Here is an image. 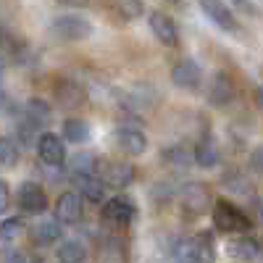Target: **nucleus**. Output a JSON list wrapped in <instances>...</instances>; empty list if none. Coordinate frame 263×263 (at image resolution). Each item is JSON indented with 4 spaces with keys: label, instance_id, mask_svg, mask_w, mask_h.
<instances>
[{
    "label": "nucleus",
    "instance_id": "obj_33",
    "mask_svg": "<svg viewBox=\"0 0 263 263\" xmlns=\"http://www.w3.org/2000/svg\"><path fill=\"white\" fill-rule=\"evenodd\" d=\"M8 205H11V190L3 179H0V213H6Z\"/></svg>",
    "mask_w": 263,
    "mask_h": 263
},
{
    "label": "nucleus",
    "instance_id": "obj_4",
    "mask_svg": "<svg viewBox=\"0 0 263 263\" xmlns=\"http://www.w3.org/2000/svg\"><path fill=\"white\" fill-rule=\"evenodd\" d=\"M37 156L48 168H61L66 163V145L55 132H40L37 137Z\"/></svg>",
    "mask_w": 263,
    "mask_h": 263
},
{
    "label": "nucleus",
    "instance_id": "obj_6",
    "mask_svg": "<svg viewBox=\"0 0 263 263\" xmlns=\"http://www.w3.org/2000/svg\"><path fill=\"white\" fill-rule=\"evenodd\" d=\"M16 203H18V208L24 211V213H29V216H40V213H45L48 211V192L42 190L40 184H34V182H24L18 187V192H16Z\"/></svg>",
    "mask_w": 263,
    "mask_h": 263
},
{
    "label": "nucleus",
    "instance_id": "obj_2",
    "mask_svg": "<svg viewBox=\"0 0 263 263\" xmlns=\"http://www.w3.org/2000/svg\"><path fill=\"white\" fill-rule=\"evenodd\" d=\"M50 34L58 42H84L92 37V24L79 13H63V16L53 18Z\"/></svg>",
    "mask_w": 263,
    "mask_h": 263
},
{
    "label": "nucleus",
    "instance_id": "obj_11",
    "mask_svg": "<svg viewBox=\"0 0 263 263\" xmlns=\"http://www.w3.org/2000/svg\"><path fill=\"white\" fill-rule=\"evenodd\" d=\"M55 221L58 224H77L82 218V197L77 192H61L55 200Z\"/></svg>",
    "mask_w": 263,
    "mask_h": 263
},
{
    "label": "nucleus",
    "instance_id": "obj_17",
    "mask_svg": "<svg viewBox=\"0 0 263 263\" xmlns=\"http://www.w3.org/2000/svg\"><path fill=\"white\" fill-rule=\"evenodd\" d=\"M63 229L55 218H42L40 224L32 227V242L34 245H55V239H61Z\"/></svg>",
    "mask_w": 263,
    "mask_h": 263
},
{
    "label": "nucleus",
    "instance_id": "obj_24",
    "mask_svg": "<svg viewBox=\"0 0 263 263\" xmlns=\"http://www.w3.org/2000/svg\"><path fill=\"white\" fill-rule=\"evenodd\" d=\"M66 142H74V145H82L90 140V124L84 119H66L63 121V137Z\"/></svg>",
    "mask_w": 263,
    "mask_h": 263
},
{
    "label": "nucleus",
    "instance_id": "obj_9",
    "mask_svg": "<svg viewBox=\"0 0 263 263\" xmlns=\"http://www.w3.org/2000/svg\"><path fill=\"white\" fill-rule=\"evenodd\" d=\"M135 166L126 163V161H108L103 168H100V182L103 187H114V190H121V187H129L135 182Z\"/></svg>",
    "mask_w": 263,
    "mask_h": 263
},
{
    "label": "nucleus",
    "instance_id": "obj_25",
    "mask_svg": "<svg viewBox=\"0 0 263 263\" xmlns=\"http://www.w3.org/2000/svg\"><path fill=\"white\" fill-rule=\"evenodd\" d=\"M21 114H24L29 121H34L37 126H42V124L50 119L53 108H50V103H45L42 98H29V100L24 103V108H21Z\"/></svg>",
    "mask_w": 263,
    "mask_h": 263
},
{
    "label": "nucleus",
    "instance_id": "obj_14",
    "mask_svg": "<svg viewBox=\"0 0 263 263\" xmlns=\"http://www.w3.org/2000/svg\"><path fill=\"white\" fill-rule=\"evenodd\" d=\"M192 161L200 166V168H216L218 161H221V153H218L216 140L208 137V135L197 140V145H195V150H192Z\"/></svg>",
    "mask_w": 263,
    "mask_h": 263
},
{
    "label": "nucleus",
    "instance_id": "obj_19",
    "mask_svg": "<svg viewBox=\"0 0 263 263\" xmlns=\"http://www.w3.org/2000/svg\"><path fill=\"white\" fill-rule=\"evenodd\" d=\"M153 103H156V90H153V84H147V82L135 84V87L129 90V95H126V108H129V111L150 108Z\"/></svg>",
    "mask_w": 263,
    "mask_h": 263
},
{
    "label": "nucleus",
    "instance_id": "obj_22",
    "mask_svg": "<svg viewBox=\"0 0 263 263\" xmlns=\"http://www.w3.org/2000/svg\"><path fill=\"white\" fill-rule=\"evenodd\" d=\"M192 263H216V245L211 234H197L192 239Z\"/></svg>",
    "mask_w": 263,
    "mask_h": 263
},
{
    "label": "nucleus",
    "instance_id": "obj_10",
    "mask_svg": "<svg viewBox=\"0 0 263 263\" xmlns=\"http://www.w3.org/2000/svg\"><path fill=\"white\" fill-rule=\"evenodd\" d=\"M53 100L61 108H77L87 100V92H84V87L74 79H58L53 84Z\"/></svg>",
    "mask_w": 263,
    "mask_h": 263
},
{
    "label": "nucleus",
    "instance_id": "obj_8",
    "mask_svg": "<svg viewBox=\"0 0 263 263\" xmlns=\"http://www.w3.org/2000/svg\"><path fill=\"white\" fill-rule=\"evenodd\" d=\"M150 32L156 37L163 48H177L179 45V29H177V21H174L168 13L163 11H153L150 13Z\"/></svg>",
    "mask_w": 263,
    "mask_h": 263
},
{
    "label": "nucleus",
    "instance_id": "obj_15",
    "mask_svg": "<svg viewBox=\"0 0 263 263\" xmlns=\"http://www.w3.org/2000/svg\"><path fill=\"white\" fill-rule=\"evenodd\" d=\"M98 168H100V161L90 150H79V153H74V156L69 158L71 177H98Z\"/></svg>",
    "mask_w": 263,
    "mask_h": 263
},
{
    "label": "nucleus",
    "instance_id": "obj_5",
    "mask_svg": "<svg viewBox=\"0 0 263 263\" xmlns=\"http://www.w3.org/2000/svg\"><path fill=\"white\" fill-rule=\"evenodd\" d=\"M211 203V192L203 182H187L182 187V211L187 218H197L203 216V211Z\"/></svg>",
    "mask_w": 263,
    "mask_h": 263
},
{
    "label": "nucleus",
    "instance_id": "obj_31",
    "mask_svg": "<svg viewBox=\"0 0 263 263\" xmlns=\"http://www.w3.org/2000/svg\"><path fill=\"white\" fill-rule=\"evenodd\" d=\"M174 263H192V239H179L174 245Z\"/></svg>",
    "mask_w": 263,
    "mask_h": 263
},
{
    "label": "nucleus",
    "instance_id": "obj_27",
    "mask_svg": "<svg viewBox=\"0 0 263 263\" xmlns=\"http://www.w3.org/2000/svg\"><path fill=\"white\" fill-rule=\"evenodd\" d=\"M18 163V145L13 142V137L3 135L0 137V166L3 168H13Z\"/></svg>",
    "mask_w": 263,
    "mask_h": 263
},
{
    "label": "nucleus",
    "instance_id": "obj_23",
    "mask_svg": "<svg viewBox=\"0 0 263 263\" xmlns=\"http://www.w3.org/2000/svg\"><path fill=\"white\" fill-rule=\"evenodd\" d=\"M40 126L34 121H29L24 114H18V121H16V137L13 142L16 145H24V147H34L37 145V137H40Z\"/></svg>",
    "mask_w": 263,
    "mask_h": 263
},
{
    "label": "nucleus",
    "instance_id": "obj_13",
    "mask_svg": "<svg viewBox=\"0 0 263 263\" xmlns=\"http://www.w3.org/2000/svg\"><path fill=\"white\" fill-rule=\"evenodd\" d=\"M116 145L126 156H142L147 150V135L142 129H119L116 132Z\"/></svg>",
    "mask_w": 263,
    "mask_h": 263
},
{
    "label": "nucleus",
    "instance_id": "obj_30",
    "mask_svg": "<svg viewBox=\"0 0 263 263\" xmlns=\"http://www.w3.org/2000/svg\"><path fill=\"white\" fill-rule=\"evenodd\" d=\"M21 232H24V221L21 218H3L0 221V239H6V242H13Z\"/></svg>",
    "mask_w": 263,
    "mask_h": 263
},
{
    "label": "nucleus",
    "instance_id": "obj_37",
    "mask_svg": "<svg viewBox=\"0 0 263 263\" xmlns=\"http://www.w3.org/2000/svg\"><path fill=\"white\" fill-rule=\"evenodd\" d=\"M3 74H6V55L0 53V77H3Z\"/></svg>",
    "mask_w": 263,
    "mask_h": 263
},
{
    "label": "nucleus",
    "instance_id": "obj_35",
    "mask_svg": "<svg viewBox=\"0 0 263 263\" xmlns=\"http://www.w3.org/2000/svg\"><path fill=\"white\" fill-rule=\"evenodd\" d=\"M6 105H8V95L0 90V111H6Z\"/></svg>",
    "mask_w": 263,
    "mask_h": 263
},
{
    "label": "nucleus",
    "instance_id": "obj_36",
    "mask_svg": "<svg viewBox=\"0 0 263 263\" xmlns=\"http://www.w3.org/2000/svg\"><path fill=\"white\" fill-rule=\"evenodd\" d=\"M6 263H24V258H21L18 253H13V255H11V258L6 260Z\"/></svg>",
    "mask_w": 263,
    "mask_h": 263
},
{
    "label": "nucleus",
    "instance_id": "obj_32",
    "mask_svg": "<svg viewBox=\"0 0 263 263\" xmlns=\"http://www.w3.org/2000/svg\"><path fill=\"white\" fill-rule=\"evenodd\" d=\"M116 11H119L126 21H132V18H140V16H142L145 6H142V3H129V0H124V3L116 6Z\"/></svg>",
    "mask_w": 263,
    "mask_h": 263
},
{
    "label": "nucleus",
    "instance_id": "obj_26",
    "mask_svg": "<svg viewBox=\"0 0 263 263\" xmlns=\"http://www.w3.org/2000/svg\"><path fill=\"white\" fill-rule=\"evenodd\" d=\"M100 263H126V253L119 239H105L100 248Z\"/></svg>",
    "mask_w": 263,
    "mask_h": 263
},
{
    "label": "nucleus",
    "instance_id": "obj_7",
    "mask_svg": "<svg viewBox=\"0 0 263 263\" xmlns=\"http://www.w3.org/2000/svg\"><path fill=\"white\" fill-rule=\"evenodd\" d=\"M171 82H174V87H179V90H197L203 82V66L192 58H182V61L174 63Z\"/></svg>",
    "mask_w": 263,
    "mask_h": 263
},
{
    "label": "nucleus",
    "instance_id": "obj_34",
    "mask_svg": "<svg viewBox=\"0 0 263 263\" xmlns=\"http://www.w3.org/2000/svg\"><path fill=\"white\" fill-rule=\"evenodd\" d=\"M260 158H263L260 147H258V150H253V156H250V171H255V174H258V171L263 168V166H260Z\"/></svg>",
    "mask_w": 263,
    "mask_h": 263
},
{
    "label": "nucleus",
    "instance_id": "obj_1",
    "mask_svg": "<svg viewBox=\"0 0 263 263\" xmlns=\"http://www.w3.org/2000/svg\"><path fill=\"white\" fill-rule=\"evenodd\" d=\"M211 216H213V227L221 234H248V229L253 227L250 216L232 200H224V197L216 200Z\"/></svg>",
    "mask_w": 263,
    "mask_h": 263
},
{
    "label": "nucleus",
    "instance_id": "obj_12",
    "mask_svg": "<svg viewBox=\"0 0 263 263\" xmlns=\"http://www.w3.org/2000/svg\"><path fill=\"white\" fill-rule=\"evenodd\" d=\"M234 95H237V90H234V82H232L224 71H218V74L213 77V82H211V90H208V103H211L213 108H229V105L234 103Z\"/></svg>",
    "mask_w": 263,
    "mask_h": 263
},
{
    "label": "nucleus",
    "instance_id": "obj_29",
    "mask_svg": "<svg viewBox=\"0 0 263 263\" xmlns=\"http://www.w3.org/2000/svg\"><path fill=\"white\" fill-rule=\"evenodd\" d=\"M163 161H168V166H190V161H192V156L182 147V145H171V147H166L163 150Z\"/></svg>",
    "mask_w": 263,
    "mask_h": 263
},
{
    "label": "nucleus",
    "instance_id": "obj_18",
    "mask_svg": "<svg viewBox=\"0 0 263 263\" xmlns=\"http://www.w3.org/2000/svg\"><path fill=\"white\" fill-rule=\"evenodd\" d=\"M229 250H232V255H234L237 260L253 263V260H258V255H260V242H258L255 237L242 234V237L232 239V242H229Z\"/></svg>",
    "mask_w": 263,
    "mask_h": 263
},
{
    "label": "nucleus",
    "instance_id": "obj_3",
    "mask_svg": "<svg viewBox=\"0 0 263 263\" xmlns=\"http://www.w3.org/2000/svg\"><path fill=\"white\" fill-rule=\"evenodd\" d=\"M100 216H103L105 224H111V227H116V229H124V227H129V224L137 218V208H135V203H132L129 197L116 195V197H111V200L103 203Z\"/></svg>",
    "mask_w": 263,
    "mask_h": 263
},
{
    "label": "nucleus",
    "instance_id": "obj_16",
    "mask_svg": "<svg viewBox=\"0 0 263 263\" xmlns=\"http://www.w3.org/2000/svg\"><path fill=\"white\" fill-rule=\"evenodd\" d=\"M200 11L213 21L218 29H224V32H234L237 29V18H234L229 6H224V3H203Z\"/></svg>",
    "mask_w": 263,
    "mask_h": 263
},
{
    "label": "nucleus",
    "instance_id": "obj_28",
    "mask_svg": "<svg viewBox=\"0 0 263 263\" xmlns=\"http://www.w3.org/2000/svg\"><path fill=\"white\" fill-rule=\"evenodd\" d=\"M221 184H224V190L237 192V195H248V190H250V182L245 179V174H237V171H229L221 179Z\"/></svg>",
    "mask_w": 263,
    "mask_h": 263
},
{
    "label": "nucleus",
    "instance_id": "obj_21",
    "mask_svg": "<svg viewBox=\"0 0 263 263\" xmlns=\"http://www.w3.org/2000/svg\"><path fill=\"white\" fill-rule=\"evenodd\" d=\"M58 263H84L87 260V248L79 242V239H63L55 250Z\"/></svg>",
    "mask_w": 263,
    "mask_h": 263
},
{
    "label": "nucleus",
    "instance_id": "obj_20",
    "mask_svg": "<svg viewBox=\"0 0 263 263\" xmlns=\"http://www.w3.org/2000/svg\"><path fill=\"white\" fill-rule=\"evenodd\" d=\"M74 187H77V195L90 203H103L105 197V187L98 177H74Z\"/></svg>",
    "mask_w": 263,
    "mask_h": 263
}]
</instances>
